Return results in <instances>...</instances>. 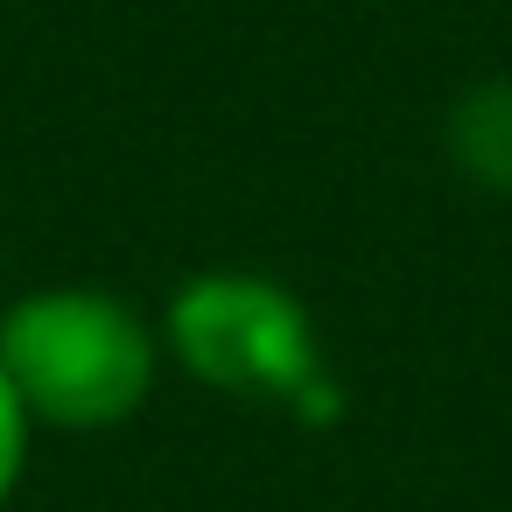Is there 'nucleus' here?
<instances>
[{
  "instance_id": "nucleus-1",
  "label": "nucleus",
  "mask_w": 512,
  "mask_h": 512,
  "mask_svg": "<svg viewBox=\"0 0 512 512\" xmlns=\"http://www.w3.org/2000/svg\"><path fill=\"white\" fill-rule=\"evenodd\" d=\"M8 365L36 428H120L148 407L162 372L155 323L106 288H36L0 316Z\"/></svg>"
},
{
  "instance_id": "nucleus-2",
  "label": "nucleus",
  "mask_w": 512,
  "mask_h": 512,
  "mask_svg": "<svg viewBox=\"0 0 512 512\" xmlns=\"http://www.w3.org/2000/svg\"><path fill=\"white\" fill-rule=\"evenodd\" d=\"M162 351H176L204 386L232 400H281V407H316L330 400L323 351L309 309L267 281V274H197L169 302Z\"/></svg>"
},
{
  "instance_id": "nucleus-3",
  "label": "nucleus",
  "mask_w": 512,
  "mask_h": 512,
  "mask_svg": "<svg viewBox=\"0 0 512 512\" xmlns=\"http://www.w3.org/2000/svg\"><path fill=\"white\" fill-rule=\"evenodd\" d=\"M449 155L463 162L470 183L512 190V85L505 78L456 99V113H449Z\"/></svg>"
},
{
  "instance_id": "nucleus-4",
  "label": "nucleus",
  "mask_w": 512,
  "mask_h": 512,
  "mask_svg": "<svg viewBox=\"0 0 512 512\" xmlns=\"http://www.w3.org/2000/svg\"><path fill=\"white\" fill-rule=\"evenodd\" d=\"M29 442H36V421H29V407H22V393H15V379H8V365H0V512H8V505H15V491H22Z\"/></svg>"
}]
</instances>
